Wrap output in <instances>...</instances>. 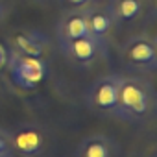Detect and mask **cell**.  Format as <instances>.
<instances>
[{
    "label": "cell",
    "mask_w": 157,
    "mask_h": 157,
    "mask_svg": "<svg viewBox=\"0 0 157 157\" xmlns=\"http://www.w3.org/2000/svg\"><path fill=\"white\" fill-rule=\"evenodd\" d=\"M155 111L153 85L140 76H122L117 105L113 109L115 118L128 124H146Z\"/></svg>",
    "instance_id": "1"
},
{
    "label": "cell",
    "mask_w": 157,
    "mask_h": 157,
    "mask_svg": "<svg viewBox=\"0 0 157 157\" xmlns=\"http://www.w3.org/2000/svg\"><path fill=\"white\" fill-rule=\"evenodd\" d=\"M120 57L131 70L150 74L157 68V39L146 32L135 33L122 44Z\"/></svg>",
    "instance_id": "2"
},
{
    "label": "cell",
    "mask_w": 157,
    "mask_h": 157,
    "mask_svg": "<svg viewBox=\"0 0 157 157\" xmlns=\"http://www.w3.org/2000/svg\"><path fill=\"white\" fill-rule=\"evenodd\" d=\"M6 68L10 70L13 83L22 91H33L48 74V67L43 57L22 56L15 50H8Z\"/></svg>",
    "instance_id": "3"
},
{
    "label": "cell",
    "mask_w": 157,
    "mask_h": 157,
    "mask_svg": "<svg viewBox=\"0 0 157 157\" xmlns=\"http://www.w3.org/2000/svg\"><path fill=\"white\" fill-rule=\"evenodd\" d=\"M57 46H59V52L63 54V57L76 68H89L107 56V44H104L89 35L61 43Z\"/></svg>",
    "instance_id": "4"
},
{
    "label": "cell",
    "mask_w": 157,
    "mask_h": 157,
    "mask_svg": "<svg viewBox=\"0 0 157 157\" xmlns=\"http://www.w3.org/2000/svg\"><path fill=\"white\" fill-rule=\"evenodd\" d=\"M13 153L19 157H43L48 146V135L39 124L24 122L10 131Z\"/></svg>",
    "instance_id": "5"
},
{
    "label": "cell",
    "mask_w": 157,
    "mask_h": 157,
    "mask_svg": "<svg viewBox=\"0 0 157 157\" xmlns=\"http://www.w3.org/2000/svg\"><path fill=\"white\" fill-rule=\"evenodd\" d=\"M120 78L118 74H105L91 83L87 89L85 100L87 105L100 115H113V109L117 105L118 89H120Z\"/></svg>",
    "instance_id": "6"
},
{
    "label": "cell",
    "mask_w": 157,
    "mask_h": 157,
    "mask_svg": "<svg viewBox=\"0 0 157 157\" xmlns=\"http://www.w3.org/2000/svg\"><path fill=\"white\" fill-rule=\"evenodd\" d=\"M10 50H15L22 56L43 57L48 50L50 39L39 30H17L8 37Z\"/></svg>",
    "instance_id": "7"
},
{
    "label": "cell",
    "mask_w": 157,
    "mask_h": 157,
    "mask_svg": "<svg viewBox=\"0 0 157 157\" xmlns=\"http://www.w3.org/2000/svg\"><path fill=\"white\" fill-rule=\"evenodd\" d=\"M72 157H120V144L109 135L93 133L76 146Z\"/></svg>",
    "instance_id": "8"
},
{
    "label": "cell",
    "mask_w": 157,
    "mask_h": 157,
    "mask_svg": "<svg viewBox=\"0 0 157 157\" xmlns=\"http://www.w3.org/2000/svg\"><path fill=\"white\" fill-rule=\"evenodd\" d=\"M83 35H87L85 10L83 8L67 10L61 15V19L57 21V26H56V41H57V44L72 41V39H80Z\"/></svg>",
    "instance_id": "9"
},
{
    "label": "cell",
    "mask_w": 157,
    "mask_h": 157,
    "mask_svg": "<svg viewBox=\"0 0 157 157\" xmlns=\"http://www.w3.org/2000/svg\"><path fill=\"white\" fill-rule=\"evenodd\" d=\"M85 10V22H87V35L107 44L115 22L111 19V15L107 13L105 6H98V4H89L83 8Z\"/></svg>",
    "instance_id": "10"
},
{
    "label": "cell",
    "mask_w": 157,
    "mask_h": 157,
    "mask_svg": "<svg viewBox=\"0 0 157 157\" xmlns=\"http://www.w3.org/2000/svg\"><path fill=\"white\" fill-rule=\"evenodd\" d=\"M105 10L117 26L137 21L144 10V0H109L105 4Z\"/></svg>",
    "instance_id": "11"
},
{
    "label": "cell",
    "mask_w": 157,
    "mask_h": 157,
    "mask_svg": "<svg viewBox=\"0 0 157 157\" xmlns=\"http://www.w3.org/2000/svg\"><path fill=\"white\" fill-rule=\"evenodd\" d=\"M13 146H11V135L10 129L0 128V157H13Z\"/></svg>",
    "instance_id": "12"
},
{
    "label": "cell",
    "mask_w": 157,
    "mask_h": 157,
    "mask_svg": "<svg viewBox=\"0 0 157 157\" xmlns=\"http://www.w3.org/2000/svg\"><path fill=\"white\" fill-rule=\"evenodd\" d=\"M63 2H67V4L72 6V8H85V6L93 4L94 0H63Z\"/></svg>",
    "instance_id": "13"
},
{
    "label": "cell",
    "mask_w": 157,
    "mask_h": 157,
    "mask_svg": "<svg viewBox=\"0 0 157 157\" xmlns=\"http://www.w3.org/2000/svg\"><path fill=\"white\" fill-rule=\"evenodd\" d=\"M6 63H8V48L0 43V70L6 68Z\"/></svg>",
    "instance_id": "14"
},
{
    "label": "cell",
    "mask_w": 157,
    "mask_h": 157,
    "mask_svg": "<svg viewBox=\"0 0 157 157\" xmlns=\"http://www.w3.org/2000/svg\"><path fill=\"white\" fill-rule=\"evenodd\" d=\"M2 19H4V6L0 2V22H2Z\"/></svg>",
    "instance_id": "15"
},
{
    "label": "cell",
    "mask_w": 157,
    "mask_h": 157,
    "mask_svg": "<svg viewBox=\"0 0 157 157\" xmlns=\"http://www.w3.org/2000/svg\"><path fill=\"white\" fill-rule=\"evenodd\" d=\"M35 2H48V0H35Z\"/></svg>",
    "instance_id": "16"
}]
</instances>
